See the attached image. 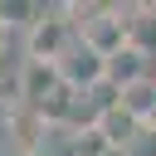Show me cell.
<instances>
[{
    "label": "cell",
    "mask_w": 156,
    "mask_h": 156,
    "mask_svg": "<svg viewBox=\"0 0 156 156\" xmlns=\"http://www.w3.org/2000/svg\"><path fill=\"white\" fill-rule=\"evenodd\" d=\"M58 78L73 93H98V88H107V58L98 49H88L83 39H73V49L58 58Z\"/></svg>",
    "instance_id": "7a4b0ae2"
},
{
    "label": "cell",
    "mask_w": 156,
    "mask_h": 156,
    "mask_svg": "<svg viewBox=\"0 0 156 156\" xmlns=\"http://www.w3.org/2000/svg\"><path fill=\"white\" fill-rule=\"evenodd\" d=\"M58 88H63L58 63H34V58H24L20 73H15V98H20V107H29V112H39Z\"/></svg>",
    "instance_id": "3957f363"
},
{
    "label": "cell",
    "mask_w": 156,
    "mask_h": 156,
    "mask_svg": "<svg viewBox=\"0 0 156 156\" xmlns=\"http://www.w3.org/2000/svg\"><path fill=\"white\" fill-rule=\"evenodd\" d=\"M73 39H78V29L68 24L63 5H44V15L29 24V39H24V58H34V63H58V58L73 49Z\"/></svg>",
    "instance_id": "6da1fadb"
},
{
    "label": "cell",
    "mask_w": 156,
    "mask_h": 156,
    "mask_svg": "<svg viewBox=\"0 0 156 156\" xmlns=\"http://www.w3.org/2000/svg\"><path fill=\"white\" fill-rule=\"evenodd\" d=\"M151 54H141L136 44H127L122 54H112L107 58V88H112V98L122 93V88H132V83H141V78H151Z\"/></svg>",
    "instance_id": "277c9868"
},
{
    "label": "cell",
    "mask_w": 156,
    "mask_h": 156,
    "mask_svg": "<svg viewBox=\"0 0 156 156\" xmlns=\"http://www.w3.org/2000/svg\"><path fill=\"white\" fill-rule=\"evenodd\" d=\"M5 39H10V29H5V24H0V54H5Z\"/></svg>",
    "instance_id": "9c48e42d"
},
{
    "label": "cell",
    "mask_w": 156,
    "mask_h": 156,
    "mask_svg": "<svg viewBox=\"0 0 156 156\" xmlns=\"http://www.w3.org/2000/svg\"><path fill=\"white\" fill-rule=\"evenodd\" d=\"M146 127H151V132H156V107H151V112H146Z\"/></svg>",
    "instance_id": "ba28073f"
},
{
    "label": "cell",
    "mask_w": 156,
    "mask_h": 156,
    "mask_svg": "<svg viewBox=\"0 0 156 156\" xmlns=\"http://www.w3.org/2000/svg\"><path fill=\"white\" fill-rule=\"evenodd\" d=\"M117 102H122L132 117H141V122H146V112L156 107V73H151V78H141V83H132V88H122V93H117Z\"/></svg>",
    "instance_id": "8992f818"
},
{
    "label": "cell",
    "mask_w": 156,
    "mask_h": 156,
    "mask_svg": "<svg viewBox=\"0 0 156 156\" xmlns=\"http://www.w3.org/2000/svg\"><path fill=\"white\" fill-rule=\"evenodd\" d=\"M117 156H156V132L141 122V127H136V132L122 141V151H117Z\"/></svg>",
    "instance_id": "52a82bcc"
},
{
    "label": "cell",
    "mask_w": 156,
    "mask_h": 156,
    "mask_svg": "<svg viewBox=\"0 0 156 156\" xmlns=\"http://www.w3.org/2000/svg\"><path fill=\"white\" fill-rule=\"evenodd\" d=\"M136 127H141V117H132L117 98H107V102H102V112H98V132L112 141V151H122V141H127Z\"/></svg>",
    "instance_id": "5b68a950"
}]
</instances>
